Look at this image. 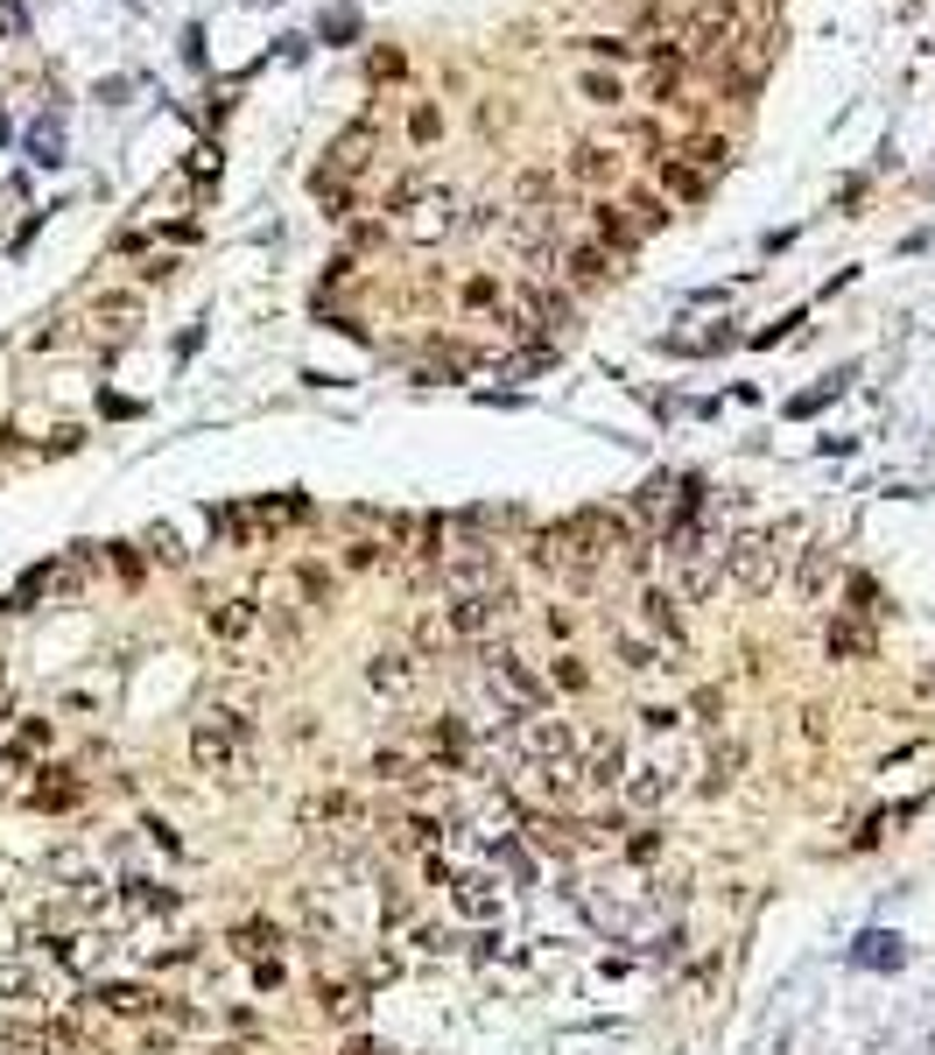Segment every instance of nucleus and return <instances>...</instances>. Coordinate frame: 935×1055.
<instances>
[{
	"label": "nucleus",
	"mask_w": 935,
	"mask_h": 1055,
	"mask_svg": "<svg viewBox=\"0 0 935 1055\" xmlns=\"http://www.w3.org/2000/svg\"><path fill=\"white\" fill-rule=\"evenodd\" d=\"M675 591H661V585H647L641 591V619H647V627H655V633H668V641H675V633H682V613H675Z\"/></svg>",
	"instance_id": "2eb2a0df"
},
{
	"label": "nucleus",
	"mask_w": 935,
	"mask_h": 1055,
	"mask_svg": "<svg viewBox=\"0 0 935 1055\" xmlns=\"http://www.w3.org/2000/svg\"><path fill=\"white\" fill-rule=\"evenodd\" d=\"M641 725H647V732H675L682 711H675V704H647V711H641Z\"/></svg>",
	"instance_id": "bb28decb"
},
{
	"label": "nucleus",
	"mask_w": 935,
	"mask_h": 1055,
	"mask_svg": "<svg viewBox=\"0 0 935 1055\" xmlns=\"http://www.w3.org/2000/svg\"><path fill=\"white\" fill-rule=\"evenodd\" d=\"M514 613V591L507 585H485V591H457L451 605L437 613V627H443V648L451 641H485V633L500 627V619Z\"/></svg>",
	"instance_id": "f03ea898"
},
{
	"label": "nucleus",
	"mask_w": 935,
	"mask_h": 1055,
	"mask_svg": "<svg viewBox=\"0 0 935 1055\" xmlns=\"http://www.w3.org/2000/svg\"><path fill=\"white\" fill-rule=\"evenodd\" d=\"M28 802H36V809H50V816H64V809H78V802H85V781L64 775V767H42V781L28 789Z\"/></svg>",
	"instance_id": "1a4fd4ad"
},
{
	"label": "nucleus",
	"mask_w": 935,
	"mask_h": 1055,
	"mask_svg": "<svg viewBox=\"0 0 935 1055\" xmlns=\"http://www.w3.org/2000/svg\"><path fill=\"white\" fill-rule=\"evenodd\" d=\"M858 655H872V633L858 619H837L830 627V662H858Z\"/></svg>",
	"instance_id": "f3484780"
},
{
	"label": "nucleus",
	"mask_w": 935,
	"mask_h": 1055,
	"mask_svg": "<svg viewBox=\"0 0 935 1055\" xmlns=\"http://www.w3.org/2000/svg\"><path fill=\"white\" fill-rule=\"evenodd\" d=\"M619 662H627L633 668V676H647V668H661V655H655V641H641V633H619Z\"/></svg>",
	"instance_id": "aec40b11"
},
{
	"label": "nucleus",
	"mask_w": 935,
	"mask_h": 1055,
	"mask_svg": "<svg viewBox=\"0 0 935 1055\" xmlns=\"http://www.w3.org/2000/svg\"><path fill=\"white\" fill-rule=\"evenodd\" d=\"M127 887H134V894H127L134 908H169V901H176L169 887H148V880H127Z\"/></svg>",
	"instance_id": "393cba45"
},
{
	"label": "nucleus",
	"mask_w": 935,
	"mask_h": 1055,
	"mask_svg": "<svg viewBox=\"0 0 935 1055\" xmlns=\"http://www.w3.org/2000/svg\"><path fill=\"white\" fill-rule=\"evenodd\" d=\"M232 943H240V957H281V929H267V922H247L240 935H232Z\"/></svg>",
	"instance_id": "a211bd4d"
},
{
	"label": "nucleus",
	"mask_w": 935,
	"mask_h": 1055,
	"mask_svg": "<svg viewBox=\"0 0 935 1055\" xmlns=\"http://www.w3.org/2000/svg\"><path fill=\"white\" fill-rule=\"evenodd\" d=\"M584 781L591 789H619V781H627V739L584 732Z\"/></svg>",
	"instance_id": "423d86ee"
},
{
	"label": "nucleus",
	"mask_w": 935,
	"mask_h": 1055,
	"mask_svg": "<svg viewBox=\"0 0 935 1055\" xmlns=\"http://www.w3.org/2000/svg\"><path fill=\"white\" fill-rule=\"evenodd\" d=\"M317 1000H324V1020H338V1028H359L366 1020V992L352 985V978H324Z\"/></svg>",
	"instance_id": "9d476101"
},
{
	"label": "nucleus",
	"mask_w": 935,
	"mask_h": 1055,
	"mask_svg": "<svg viewBox=\"0 0 935 1055\" xmlns=\"http://www.w3.org/2000/svg\"><path fill=\"white\" fill-rule=\"evenodd\" d=\"M28 985H36V971L22 957H0V1000H28Z\"/></svg>",
	"instance_id": "412c9836"
},
{
	"label": "nucleus",
	"mask_w": 935,
	"mask_h": 1055,
	"mask_svg": "<svg viewBox=\"0 0 935 1055\" xmlns=\"http://www.w3.org/2000/svg\"><path fill=\"white\" fill-rule=\"evenodd\" d=\"M281 978H289V971H281V957H261V964H254V985H261V992H281Z\"/></svg>",
	"instance_id": "c85d7f7f"
},
{
	"label": "nucleus",
	"mask_w": 935,
	"mask_h": 1055,
	"mask_svg": "<svg viewBox=\"0 0 935 1055\" xmlns=\"http://www.w3.org/2000/svg\"><path fill=\"white\" fill-rule=\"evenodd\" d=\"M570 169L584 176V184H598V176H612V169H619V155H605V148H584V155H577Z\"/></svg>",
	"instance_id": "5701e85b"
},
{
	"label": "nucleus",
	"mask_w": 935,
	"mask_h": 1055,
	"mask_svg": "<svg viewBox=\"0 0 935 1055\" xmlns=\"http://www.w3.org/2000/svg\"><path fill=\"white\" fill-rule=\"evenodd\" d=\"M724 570H732L738 591H767V585H774V570H781V549L767 542V535H746V542L724 549Z\"/></svg>",
	"instance_id": "20e7f679"
},
{
	"label": "nucleus",
	"mask_w": 935,
	"mask_h": 1055,
	"mask_svg": "<svg viewBox=\"0 0 935 1055\" xmlns=\"http://www.w3.org/2000/svg\"><path fill=\"white\" fill-rule=\"evenodd\" d=\"M42 753H50V718H28L22 732H8V746H0V761H8V767H36Z\"/></svg>",
	"instance_id": "f8f14e48"
},
{
	"label": "nucleus",
	"mask_w": 935,
	"mask_h": 1055,
	"mask_svg": "<svg viewBox=\"0 0 935 1055\" xmlns=\"http://www.w3.org/2000/svg\"><path fill=\"white\" fill-rule=\"evenodd\" d=\"M914 704H928V711H935V668H928L922 682H914Z\"/></svg>",
	"instance_id": "7c9ffc66"
},
{
	"label": "nucleus",
	"mask_w": 935,
	"mask_h": 1055,
	"mask_svg": "<svg viewBox=\"0 0 935 1055\" xmlns=\"http://www.w3.org/2000/svg\"><path fill=\"white\" fill-rule=\"evenodd\" d=\"M619 789H627V809H661V802L675 795V775H668L661 761H647V767H627Z\"/></svg>",
	"instance_id": "6e6552de"
},
{
	"label": "nucleus",
	"mask_w": 935,
	"mask_h": 1055,
	"mask_svg": "<svg viewBox=\"0 0 935 1055\" xmlns=\"http://www.w3.org/2000/svg\"><path fill=\"white\" fill-rule=\"evenodd\" d=\"M345 1055H380V1048H374V1042H352V1048H345Z\"/></svg>",
	"instance_id": "2f4dec72"
},
{
	"label": "nucleus",
	"mask_w": 935,
	"mask_h": 1055,
	"mask_svg": "<svg viewBox=\"0 0 935 1055\" xmlns=\"http://www.w3.org/2000/svg\"><path fill=\"white\" fill-rule=\"evenodd\" d=\"M548 690H570V696H584V690H591V668L577 662V655H556V668H548Z\"/></svg>",
	"instance_id": "6ab92c4d"
},
{
	"label": "nucleus",
	"mask_w": 935,
	"mask_h": 1055,
	"mask_svg": "<svg viewBox=\"0 0 935 1055\" xmlns=\"http://www.w3.org/2000/svg\"><path fill=\"white\" fill-rule=\"evenodd\" d=\"M190 767L212 781H247L254 775V725L240 718V711H204L198 725H190Z\"/></svg>",
	"instance_id": "f257e3e1"
},
{
	"label": "nucleus",
	"mask_w": 935,
	"mask_h": 1055,
	"mask_svg": "<svg viewBox=\"0 0 935 1055\" xmlns=\"http://www.w3.org/2000/svg\"><path fill=\"white\" fill-rule=\"evenodd\" d=\"M254 627H261V599H247V591H232V599H218L212 613H204V633H212L218 648L254 641Z\"/></svg>",
	"instance_id": "39448f33"
},
{
	"label": "nucleus",
	"mask_w": 935,
	"mask_h": 1055,
	"mask_svg": "<svg viewBox=\"0 0 935 1055\" xmlns=\"http://www.w3.org/2000/svg\"><path fill=\"white\" fill-rule=\"evenodd\" d=\"M493 696H500V704H521V711H542L548 704V676H534L528 655L500 648V655H493Z\"/></svg>",
	"instance_id": "7ed1b4c3"
},
{
	"label": "nucleus",
	"mask_w": 935,
	"mask_h": 1055,
	"mask_svg": "<svg viewBox=\"0 0 935 1055\" xmlns=\"http://www.w3.org/2000/svg\"><path fill=\"white\" fill-rule=\"evenodd\" d=\"M380 556H388V549H380V542H352V549H345V563H352V570H374Z\"/></svg>",
	"instance_id": "c756f323"
},
{
	"label": "nucleus",
	"mask_w": 935,
	"mask_h": 1055,
	"mask_svg": "<svg viewBox=\"0 0 935 1055\" xmlns=\"http://www.w3.org/2000/svg\"><path fill=\"white\" fill-rule=\"evenodd\" d=\"M823 577H830V556H823V549H809V556H801V599H816V591H823Z\"/></svg>",
	"instance_id": "b1692460"
},
{
	"label": "nucleus",
	"mask_w": 935,
	"mask_h": 1055,
	"mask_svg": "<svg viewBox=\"0 0 935 1055\" xmlns=\"http://www.w3.org/2000/svg\"><path fill=\"white\" fill-rule=\"evenodd\" d=\"M394 830H401V844H422V852L437 844V824H429V816H408V824H394Z\"/></svg>",
	"instance_id": "a878e982"
},
{
	"label": "nucleus",
	"mask_w": 935,
	"mask_h": 1055,
	"mask_svg": "<svg viewBox=\"0 0 935 1055\" xmlns=\"http://www.w3.org/2000/svg\"><path fill=\"white\" fill-rule=\"evenodd\" d=\"M92 1000L106 1006V1014H155V1006H162V992H148V985H121V978H113V985H99Z\"/></svg>",
	"instance_id": "ddd939ff"
},
{
	"label": "nucleus",
	"mask_w": 935,
	"mask_h": 1055,
	"mask_svg": "<svg viewBox=\"0 0 935 1055\" xmlns=\"http://www.w3.org/2000/svg\"><path fill=\"white\" fill-rule=\"evenodd\" d=\"M212 1055H247V1048H240V1042H218V1048H212Z\"/></svg>",
	"instance_id": "473e14b6"
},
{
	"label": "nucleus",
	"mask_w": 935,
	"mask_h": 1055,
	"mask_svg": "<svg viewBox=\"0 0 935 1055\" xmlns=\"http://www.w3.org/2000/svg\"><path fill=\"white\" fill-rule=\"evenodd\" d=\"M352 816H359L352 795H317V802H309V824H352Z\"/></svg>",
	"instance_id": "4be33fe9"
},
{
	"label": "nucleus",
	"mask_w": 935,
	"mask_h": 1055,
	"mask_svg": "<svg viewBox=\"0 0 935 1055\" xmlns=\"http://www.w3.org/2000/svg\"><path fill=\"white\" fill-rule=\"evenodd\" d=\"M465 303H471V310H493V303H500V289H493L485 275H471V281H465Z\"/></svg>",
	"instance_id": "cd10ccee"
},
{
	"label": "nucleus",
	"mask_w": 935,
	"mask_h": 1055,
	"mask_svg": "<svg viewBox=\"0 0 935 1055\" xmlns=\"http://www.w3.org/2000/svg\"><path fill=\"white\" fill-rule=\"evenodd\" d=\"M366 682H374L380 696H401L415 682V655H374L366 662Z\"/></svg>",
	"instance_id": "4468645a"
},
{
	"label": "nucleus",
	"mask_w": 935,
	"mask_h": 1055,
	"mask_svg": "<svg viewBox=\"0 0 935 1055\" xmlns=\"http://www.w3.org/2000/svg\"><path fill=\"white\" fill-rule=\"evenodd\" d=\"M451 901H457V915H465V922H493V915H500L493 880H479V872H457V880H451Z\"/></svg>",
	"instance_id": "9b49d317"
},
{
	"label": "nucleus",
	"mask_w": 935,
	"mask_h": 1055,
	"mask_svg": "<svg viewBox=\"0 0 935 1055\" xmlns=\"http://www.w3.org/2000/svg\"><path fill=\"white\" fill-rule=\"evenodd\" d=\"M443 585H451V591L500 585V556H493V549H457V556H443Z\"/></svg>",
	"instance_id": "0eeeda50"
},
{
	"label": "nucleus",
	"mask_w": 935,
	"mask_h": 1055,
	"mask_svg": "<svg viewBox=\"0 0 935 1055\" xmlns=\"http://www.w3.org/2000/svg\"><path fill=\"white\" fill-rule=\"evenodd\" d=\"M738 767H746V746H738V739H718V746H710V775H704V789L710 795H724L738 781Z\"/></svg>",
	"instance_id": "dca6fc26"
}]
</instances>
